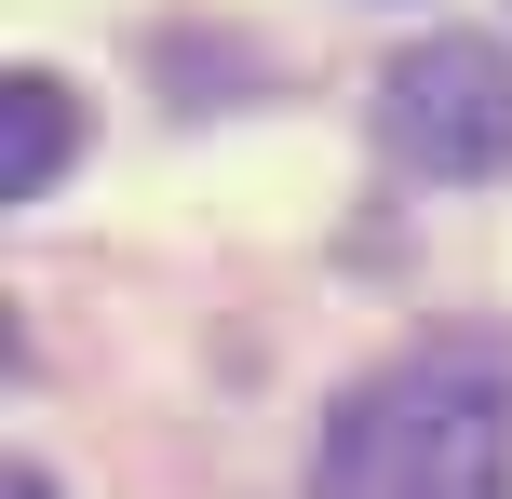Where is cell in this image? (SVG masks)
<instances>
[{
    "instance_id": "7a4b0ae2",
    "label": "cell",
    "mask_w": 512,
    "mask_h": 499,
    "mask_svg": "<svg viewBox=\"0 0 512 499\" xmlns=\"http://www.w3.org/2000/svg\"><path fill=\"white\" fill-rule=\"evenodd\" d=\"M378 135L405 176L432 189H486L512 176V41L486 27H432V41H405L378 68Z\"/></svg>"
},
{
    "instance_id": "3957f363",
    "label": "cell",
    "mask_w": 512,
    "mask_h": 499,
    "mask_svg": "<svg viewBox=\"0 0 512 499\" xmlns=\"http://www.w3.org/2000/svg\"><path fill=\"white\" fill-rule=\"evenodd\" d=\"M0 122H14V162H0V203H41V189L68 176V81L14 68V81H0Z\"/></svg>"
},
{
    "instance_id": "6da1fadb",
    "label": "cell",
    "mask_w": 512,
    "mask_h": 499,
    "mask_svg": "<svg viewBox=\"0 0 512 499\" xmlns=\"http://www.w3.org/2000/svg\"><path fill=\"white\" fill-rule=\"evenodd\" d=\"M310 499H512V378L499 365H391L310 446Z\"/></svg>"
},
{
    "instance_id": "277c9868",
    "label": "cell",
    "mask_w": 512,
    "mask_h": 499,
    "mask_svg": "<svg viewBox=\"0 0 512 499\" xmlns=\"http://www.w3.org/2000/svg\"><path fill=\"white\" fill-rule=\"evenodd\" d=\"M0 499H54V486H41V459H14V473H0Z\"/></svg>"
}]
</instances>
